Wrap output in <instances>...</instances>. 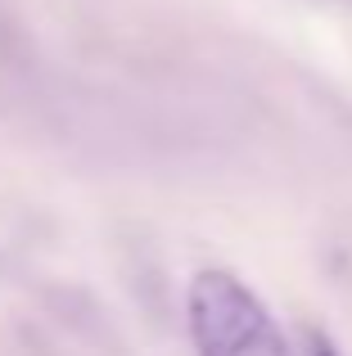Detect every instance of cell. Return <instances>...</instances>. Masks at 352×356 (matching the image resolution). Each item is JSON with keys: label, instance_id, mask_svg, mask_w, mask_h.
Returning <instances> with one entry per match:
<instances>
[{"label": "cell", "instance_id": "6da1fadb", "mask_svg": "<svg viewBox=\"0 0 352 356\" xmlns=\"http://www.w3.org/2000/svg\"><path fill=\"white\" fill-rule=\"evenodd\" d=\"M194 356H294L266 302L230 270H199L185 298Z\"/></svg>", "mask_w": 352, "mask_h": 356}, {"label": "cell", "instance_id": "7a4b0ae2", "mask_svg": "<svg viewBox=\"0 0 352 356\" xmlns=\"http://www.w3.org/2000/svg\"><path fill=\"white\" fill-rule=\"evenodd\" d=\"M307 352H312V356H339V348H335V343H330L321 330H307Z\"/></svg>", "mask_w": 352, "mask_h": 356}]
</instances>
